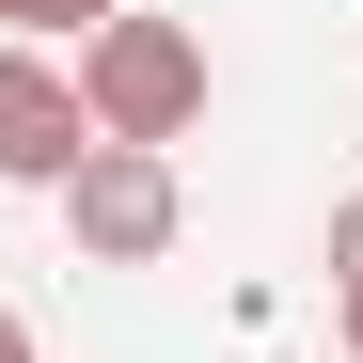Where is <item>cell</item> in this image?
Here are the masks:
<instances>
[{
	"instance_id": "cell-1",
	"label": "cell",
	"mask_w": 363,
	"mask_h": 363,
	"mask_svg": "<svg viewBox=\"0 0 363 363\" xmlns=\"http://www.w3.org/2000/svg\"><path fill=\"white\" fill-rule=\"evenodd\" d=\"M64 79H79V127H95V143L174 158V143L206 127V32H190V16H95Z\"/></svg>"
},
{
	"instance_id": "cell-2",
	"label": "cell",
	"mask_w": 363,
	"mask_h": 363,
	"mask_svg": "<svg viewBox=\"0 0 363 363\" xmlns=\"http://www.w3.org/2000/svg\"><path fill=\"white\" fill-rule=\"evenodd\" d=\"M174 221H190V190H174V158H143V143H95V158L64 174V237H79V269H158Z\"/></svg>"
},
{
	"instance_id": "cell-5",
	"label": "cell",
	"mask_w": 363,
	"mask_h": 363,
	"mask_svg": "<svg viewBox=\"0 0 363 363\" xmlns=\"http://www.w3.org/2000/svg\"><path fill=\"white\" fill-rule=\"evenodd\" d=\"M347 284H363V190L332 206V300H347Z\"/></svg>"
},
{
	"instance_id": "cell-7",
	"label": "cell",
	"mask_w": 363,
	"mask_h": 363,
	"mask_svg": "<svg viewBox=\"0 0 363 363\" xmlns=\"http://www.w3.org/2000/svg\"><path fill=\"white\" fill-rule=\"evenodd\" d=\"M0 363H32V316H16V300H0Z\"/></svg>"
},
{
	"instance_id": "cell-6",
	"label": "cell",
	"mask_w": 363,
	"mask_h": 363,
	"mask_svg": "<svg viewBox=\"0 0 363 363\" xmlns=\"http://www.w3.org/2000/svg\"><path fill=\"white\" fill-rule=\"evenodd\" d=\"M332 347H347V363H363V284H347V300H332Z\"/></svg>"
},
{
	"instance_id": "cell-3",
	"label": "cell",
	"mask_w": 363,
	"mask_h": 363,
	"mask_svg": "<svg viewBox=\"0 0 363 363\" xmlns=\"http://www.w3.org/2000/svg\"><path fill=\"white\" fill-rule=\"evenodd\" d=\"M79 158H95V127H79V79L48 64V48H0V190H64Z\"/></svg>"
},
{
	"instance_id": "cell-4",
	"label": "cell",
	"mask_w": 363,
	"mask_h": 363,
	"mask_svg": "<svg viewBox=\"0 0 363 363\" xmlns=\"http://www.w3.org/2000/svg\"><path fill=\"white\" fill-rule=\"evenodd\" d=\"M95 16H127V0H0V48H48V32H95Z\"/></svg>"
}]
</instances>
